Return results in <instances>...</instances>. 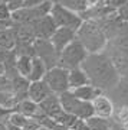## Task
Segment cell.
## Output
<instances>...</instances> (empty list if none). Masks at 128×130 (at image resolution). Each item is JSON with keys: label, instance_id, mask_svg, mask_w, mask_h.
<instances>
[{"label": "cell", "instance_id": "1", "mask_svg": "<svg viewBox=\"0 0 128 130\" xmlns=\"http://www.w3.org/2000/svg\"><path fill=\"white\" fill-rule=\"evenodd\" d=\"M81 68L85 71L89 84L101 90L102 93L111 91L121 79L117 68L105 52L88 55Z\"/></svg>", "mask_w": 128, "mask_h": 130}, {"label": "cell", "instance_id": "2", "mask_svg": "<svg viewBox=\"0 0 128 130\" xmlns=\"http://www.w3.org/2000/svg\"><path fill=\"white\" fill-rule=\"evenodd\" d=\"M76 41L85 48L88 55L104 52L108 46V38L98 20L83 19L81 26L76 29Z\"/></svg>", "mask_w": 128, "mask_h": 130}, {"label": "cell", "instance_id": "3", "mask_svg": "<svg viewBox=\"0 0 128 130\" xmlns=\"http://www.w3.org/2000/svg\"><path fill=\"white\" fill-rule=\"evenodd\" d=\"M59 101L63 111L69 113L71 116L76 117L79 120H88L94 116V108H92L91 103L76 98L71 91H65L59 94Z\"/></svg>", "mask_w": 128, "mask_h": 130}, {"label": "cell", "instance_id": "4", "mask_svg": "<svg viewBox=\"0 0 128 130\" xmlns=\"http://www.w3.org/2000/svg\"><path fill=\"white\" fill-rule=\"evenodd\" d=\"M87 56H88V52L85 51V48L75 39L72 43H69L68 46L59 54L58 67L68 71L75 70V68H79L83 64Z\"/></svg>", "mask_w": 128, "mask_h": 130}, {"label": "cell", "instance_id": "5", "mask_svg": "<svg viewBox=\"0 0 128 130\" xmlns=\"http://www.w3.org/2000/svg\"><path fill=\"white\" fill-rule=\"evenodd\" d=\"M49 14L52 16V19H53L56 28H68V29L76 30V29L81 26V23H82V20H83V19L81 18V14L66 9L65 6L56 3V2L53 3Z\"/></svg>", "mask_w": 128, "mask_h": 130}, {"label": "cell", "instance_id": "6", "mask_svg": "<svg viewBox=\"0 0 128 130\" xmlns=\"http://www.w3.org/2000/svg\"><path fill=\"white\" fill-rule=\"evenodd\" d=\"M68 75H69L68 70H63L60 67H53V68L48 70L43 81L48 84V87L50 88L52 93L59 95V94L65 93V91H69Z\"/></svg>", "mask_w": 128, "mask_h": 130}, {"label": "cell", "instance_id": "7", "mask_svg": "<svg viewBox=\"0 0 128 130\" xmlns=\"http://www.w3.org/2000/svg\"><path fill=\"white\" fill-rule=\"evenodd\" d=\"M35 56L43 61L46 68L50 70L53 67H58V59H59V54L56 52L53 45L50 43L49 39H35L32 43Z\"/></svg>", "mask_w": 128, "mask_h": 130}, {"label": "cell", "instance_id": "8", "mask_svg": "<svg viewBox=\"0 0 128 130\" xmlns=\"http://www.w3.org/2000/svg\"><path fill=\"white\" fill-rule=\"evenodd\" d=\"M91 104H92V108H94V116L95 117L112 120L114 113H115V104L105 93L98 95Z\"/></svg>", "mask_w": 128, "mask_h": 130}, {"label": "cell", "instance_id": "9", "mask_svg": "<svg viewBox=\"0 0 128 130\" xmlns=\"http://www.w3.org/2000/svg\"><path fill=\"white\" fill-rule=\"evenodd\" d=\"M32 25L33 32H35V38L36 39H50L52 35L55 33L56 28L55 22L50 14H46V16H42L37 20H35Z\"/></svg>", "mask_w": 128, "mask_h": 130}, {"label": "cell", "instance_id": "10", "mask_svg": "<svg viewBox=\"0 0 128 130\" xmlns=\"http://www.w3.org/2000/svg\"><path fill=\"white\" fill-rule=\"evenodd\" d=\"M75 39H76V30L68 29V28H58L49 41H50V43L53 45V48L56 49V52L60 54V52L63 51L69 43H72Z\"/></svg>", "mask_w": 128, "mask_h": 130}, {"label": "cell", "instance_id": "11", "mask_svg": "<svg viewBox=\"0 0 128 130\" xmlns=\"http://www.w3.org/2000/svg\"><path fill=\"white\" fill-rule=\"evenodd\" d=\"M106 55L110 56V59L112 61L114 67L117 68L118 74L121 78H128V55L119 52L115 46H112L111 43H108L106 49L104 51Z\"/></svg>", "mask_w": 128, "mask_h": 130}, {"label": "cell", "instance_id": "12", "mask_svg": "<svg viewBox=\"0 0 128 130\" xmlns=\"http://www.w3.org/2000/svg\"><path fill=\"white\" fill-rule=\"evenodd\" d=\"M105 94L112 100L115 107H127L128 108V78H121L114 88Z\"/></svg>", "mask_w": 128, "mask_h": 130}, {"label": "cell", "instance_id": "13", "mask_svg": "<svg viewBox=\"0 0 128 130\" xmlns=\"http://www.w3.org/2000/svg\"><path fill=\"white\" fill-rule=\"evenodd\" d=\"M52 91L48 87V84L40 79V81H35V83L29 84V90H28V98L32 100L36 104H40L45 98H48L49 95H52Z\"/></svg>", "mask_w": 128, "mask_h": 130}, {"label": "cell", "instance_id": "14", "mask_svg": "<svg viewBox=\"0 0 128 130\" xmlns=\"http://www.w3.org/2000/svg\"><path fill=\"white\" fill-rule=\"evenodd\" d=\"M13 111L20 113V114H23V116L28 117V119H37V117L42 114L40 108H39V104L33 103L32 100H29V98L20 100V101L16 104Z\"/></svg>", "mask_w": 128, "mask_h": 130}, {"label": "cell", "instance_id": "15", "mask_svg": "<svg viewBox=\"0 0 128 130\" xmlns=\"http://www.w3.org/2000/svg\"><path fill=\"white\" fill-rule=\"evenodd\" d=\"M39 108H40V111L48 117H53L58 114V113L62 110V107H60V101H59V95H56V94H52L49 95L48 98H45L43 101L39 104Z\"/></svg>", "mask_w": 128, "mask_h": 130}, {"label": "cell", "instance_id": "16", "mask_svg": "<svg viewBox=\"0 0 128 130\" xmlns=\"http://www.w3.org/2000/svg\"><path fill=\"white\" fill-rule=\"evenodd\" d=\"M69 91H71V93H72L76 98L82 100V101H87V103H92L96 97H98V95L104 94L101 90H98L96 87H94V85H91V84H88V85H82V87L75 88V90H69Z\"/></svg>", "mask_w": 128, "mask_h": 130}, {"label": "cell", "instance_id": "17", "mask_svg": "<svg viewBox=\"0 0 128 130\" xmlns=\"http://www.w3.org/2000/svg\"><path fill=\"white\" fill-rule=\"evenodd\" d=\"M16 48V36L13 26L0 29V49L6 52H12Z\"/></svg>", "mask_w": 128, "mask_h": 130}, {"label": "cell", "instance_id": "18", "mask_svg": "<svg viewBox=\"0 0 128 130\" xmlns=\"http://www.w3.org/2000/svg\"><path fill=\"white\" fill-rule=\"evenodd\" d=\"M68 83H69V90H75V88L82 87V85H88L89 79H88L85 71L79 67V68H75V70L69 71Z\"/></svg>", "mask_w": 128, "mask_h": 130}, {"label": "cell", "instance_id": "19", "mask_svg": "<svg viewBox=\"0 0 128 130\" xmlns=\"http://www.w3.org/2000/svg\"><path fill=\"white\" fill-rule=\"evenodd\" d=\"M46 72H48V68H46V65L43 64V61H40L39 58H36V56H33L32 68H30V72H29V75H28V81L29 83L40 81V79L45 78Z\"/></svg>", "mask_w": 128, "mask_h": 130}, {"label": "cell", "instance_id": "20", "mask_svg": "<svg viewBox=\"0 0 128 130\" xmlns=\"http://www.w3.org/2000/svg\"><path fill=\"white\" fill-rule=\"evenodd\" d=\"M56 3L65 6L66 9L72 10L75 13L81 14V18H82L83 13H87L88 10L91 9L89 5H88V0H56Z\"/></svg>", "mask_w": 128, "mask_h": 130}, {"label": "cell", "instance_id": "21", "mask_svg": "<svg viewBox=\"0 0 128 130\" xmlns=\"http://www.w3.org/2000/svg\"><path fill=\"white\" fill-rule=\"evenodd\" d=\"M32 59L33 56H28V55H16L14 58V68L16 72L19 75H22L25 78H28L30 68H32Z\"/></svg>", "mask_w": 128, "mask_h": 130}, {"label": "cell", "instance_id": "22", "mask_svg": "<svg viewBox=\"0 0 128 130\" xmlns=\"http://www.w3.org/2000/svg\"><path fill=\"white\" fill-rule=\"evenodd\" d=\"M17 104V100L12 91H0V108L12 111Z\"/></svg>", "mask_w": 128, "mask_h": 130}, {"label": "cell", "instance_id": "23", "mask_svg": "<svg viewBox=\"0 0 128 130\" xmlns=\"http://www.w3.org/2000/svg\"><path fill=\"white\" fill-rule=\"evenodd\" d=\"M87 123H88V127H89V130H110L114 121L106 120V119H101V117L92 116L91 119H88V120H87Z\"/></svg>", "mask_w": 128, "mask_h": 130}, {"label": "cell", "instance_id": "24", "mask_svg": "<svg viewBox=\"0 0 128 130\" xmlns=\"http://www.w3.org/2000/svg\"><path fill=\"white\" fill-rule=\"evenodd\" d=\"M7 121H9L12 126H16L19 129H22L23 126H25V123L28 121V117H25L23 114H20V113H17V111H12L9 114V117H7Z\"/></svg>", "mask_w": 128, "mask_h": 130}, {"label": "cell", "instance_id": "25", "mask_svg": "<svg viewBox=\"0 0 128 130\" xmlns=\"http://www.w3.org/2000/svg\"><path fill=\"white\" fill-rule=\"evenodd\" d=\"M0 23H12V12L5 2L0 3Z\"/></svg>", "mask_w": 128, "mask_h": 130}, {"label": "cell", "instance_id": "26", "mask_svg": "<svg viewBox=\"0 0 128 130\" xmlns=\"http://www.w3.org/2000/svg\"><path fill=\"white\" fill-rule=\"evenodd\" d=\"M115 14H117V19H119L122 23H128V2L124 3L122 6H119L115 10Z\"/></svg>", "mask_w": 128, "mask_h": 130}, {"label": "cell", "instance_id": "27", "mask_svg": "<svg viewBox=\"0 0 128 130\" xmlns=\"http://www.w3.org/2000/svg\"><path fill=\"white\" fill-rule=\"evenodd\" d=\"M0 91H12V78L6 74L0 77Z\"/></svg>", "mask_w": 128, "mask_h": 130}, {"label": "cell", "instance_id": "28", "mask_svg": "<svg viewBox=\"0 0 128 130\" xmlns=\"http://www.w3.org/2000/svg\"><path fill=\"white\" fill-rule=\"evenodd\" d=\"M40 124L37 123L36 119H28V121L25 123V126L22 127V130H40Z\"/></svg>", "mask_w": 128, "mask_h": 130}, {"label": "cell", "instance_id": "29", "mask_svg": "<svg viewBox=\"0 0 128 130\" xmlns=\"http://www.w3.org/2000/svg\"><path fill=\"white\" fill-rule=\"evenodd\" d=\"M46 2H49V0H23V7L25 9H33V7H37V6L43 5Z\"/></svg>", "mask_w": 128, "mask_h": 130}, {"label": "cell", "instance_id": "30", "mask_svg": "<svg viewBox=\"0 0 128 130\" xmlns=\"http://www.w3.org/2000/svg\"><path fill=\"white\" fill-rule=\"evenodd\" d=\"M6 5H7V7L10 9V12L13 13V12H16V10L23 7V0H9Z\"/></svg>", "mask_w": 128, "mask_h": 130}, {"label": "cell", "instance_id": "31", "mask_svg": "<svg viewBox=\"0 0 128 130\" xmlns=\"http://www.w3.org/2000/svg\"><path fill=\"white\" fill-rule=\"evenodd\" d=\"M72 130H89L87 120H79L78 119V120L75 121V124L72 126Z\"/></svg>", "mask_w": 128, "mask_h": 130}, {"label": "cell", "instance_id": "32", "mask_svg": "<svg viewBox=\"0 0 128 130\" xmlns=\"http://www.w3.org/2000/svg\"><path fill=\"white\" fill-rule=\"evenodd\" d=\"M6 129L7 130H22V129H19V127H16V126H12L9 121H6Z\"/></svg>", "mask_w": 128, "mask_h": 130}, {"label": "cell", "instance_id": "33", "mask_svg": "<svg viewBox=\"0 0 128 130\" xmlns=\"http://www.w3.org/2000/svg\"><path fill=\"white\" fill-rule=\"evenodd\" d=\"M98 3H101V0H88V5H89V7H94V6H96Z\"/></svg>", "mask_w": 128, "mask_h": 130}, {"label": "cell", "instance_id": "34", "mask_svg": "<svg viewBox=\"0 0 128 130\" xmlns=\"http://www.w3.org/2000/svg\"><path fill=\"white\" fill-rule=\"evenodd\" d=\"M110 130H124L121 126H118L117 123H112V126H111V129Z\"/></svg>", "mask_w": 128, "mask_h": 130}, {"label": "cell", "instance_id": "35", "mask_svg": "<svg viewBox=\"0 0 128 130\" xmlns=\"http://www.w3.org/2000/svg\"><path fill=\"white\" fill-rule=\"evenodd\" d=\"M0 3H3V0H0Z\"/></svg>", "mask_w": 128, "mask_h": 130}, {"label": "cell", "instance_id": "36", "mask_svg": "<svg viewBox=\"0 0 128 130\" xmlns=\"http://www.w3.org/2000/svg\"><path fill=\"white\" fill-rule=\"evenodd\" d=\"M40 130H48V129H40Z\"/></svg>", "mask_w": 128, "mask_h": 130}, {"label": "cell", "instance_id": "37", "mask_svg": "<svg viewBox=\"0 0 128 130\" xmlns=\"http://www.w3.org/2000/svg\"><path fill=\"white\" fill-rule=\"evenodd\" d=\"M69 130H72V129H69Z\"/></svg>", "mask_w": 128, "mask_h": 130}]
</instances>
